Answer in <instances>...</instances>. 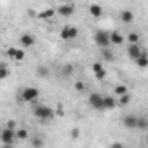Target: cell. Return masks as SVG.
Listing matches in <instances>:
<instances>
[{"mask_svg": "<svg viewBox=\"0 0 148 148\" xmlns=\"http://www.w3.org/2000/svg\"><path fill=\"white\" fill-rule=\"evenodd\" d=\"M35 73H37V75H38L40 79H47V77H49V68H47L45 64H38Z\"/></svg>", "mask_w": 148, "mask_h": 148, "instance_id": "obj_16", "label": "cell"}, {"mask_svg": "<svg viewBox=\"0 0 148 148\" xmlns=\"http://www.w3.org/2000/svg\"><path fill=\"white\" fill-rule=\"evenodd\" d=\"M89 12H91L92 18H101L103 16V7L99 4H91L89 5Z\"/></svg>", "mask_w": 148, "mask_h": 148, "instance_id": "obj_13", "label": "cell"}, {"mask_svg": "<svg viewBox=\"0 0 148 148\" xmlns=\"http://www.w3.org/2000/svg\"><path fill=\"white\" fill-rule=\"evenodd\" d=\"M32 145H33V146H44V141H42L40 138H33V139H32Z\"/></svg>", "mask_w": 148, "mask_h": 148, "instance_id": "obj_30", "label": "cell"}, {"mask_svg": "<svg viewBox=\"0 0 148 148\" xmlns=\"http://www.w3.org/2000/svg\"><path fill=\"white\" fill-rule=\"evenodd\" d=\"M25 59V51L16 47V54H14V61H23Z\"/></svg>", "mask_w": 148, "mask_h": 148, "instance_id": "obj_25", "label": "cell"}, {"mask_svg": "<svg viewBox=\"0 0 148 148\" xmlns=\"http://www.w3.org/2000/svg\"><path fill=\"white\" fill-rule=\"evenodd\" d=\"M120 19H122V23L129 25V23H132V21H134V12H132V11H129V9H124V11L120 12Z\"/></svg>", "mask_w": 148, "mask_h": 148, "instance_id": "obj_12", "label": "cell"}, {"mask_svg": "<svg viewBox=\"0 0 148 148\" xmlns=\"http://www.w3.org/2000/svg\"><path fill=\"white\" fill-rule=\"evenodd\" d=\"M129 101H131V96H129V92H125V94H120V96H119V105H120V106L127 105Z\"/></svg>", "mask_w": 148, "mask_h": 148, "instance_id": "obj_21", "label": "cell"}, {"mask_svg": "<svg viewBox=\"0 0 148 148\" xmlns=\"http://www.w3.org/2000/svg\"><path fill=\"white\" fill-rule=\"evenodd\" d=\"M59 37H61L63 40H73V38L79 37V28H75V26H64V28L61 30Z\"/></svg>", "mask_w": 148, "mask_h": 148, "instance_id": "obj_4", "label": "cell"}, {"mask_svg": "<svg viewBox=\"0 0 148 148\" xmlns=\"http://www.w3.org/2000/svg\"><path fill=\"white\" fill-rule=\"evenodd\" d=\"M54 14H56V9H45L44 12L38 14V18H40V19H51Z\"/></svg>", "mask_w": 148, "mask_h": 148, "instance_id": "obj_19", "label": "cell"}, {"mask_svg": "<svg viewBox=\"0 0 148 148\" xmlns=\"http://www.w3.org/2000/svg\"><path fill=\"white\" fill-rule=\"evenodd\" d=\"M101 68H103L101 63H94V64H92V71H98V70H101Z\"/></svg>", "mask_w": 148, "mask_h": 148, "instance_id": "obj_31", "label": "cell"}, {"mask_svg": "<svg viewBox=\"0 0 148 148\" xmlns=\"http://www.w3.org/2000/svg\"><path fill=\"white\" fill-rule=\"evenodd\" d=\"M122 42H124V37L120 35V32H112V33H110V44H113V45H122Z\"/></svg>", "mask_w": 148, "mask_h": 148, "instance_id": "obj_14", "label": "cell"}, {"mask_svg": "<svg viewBox=\"0 0 148 148\" xmlns=\"http://www.w3.org/2000/svg\"><path fill=\"white\" fill-rule=\"evenodd\" d=\"M38 96H40V92H38L37 87H25V89L21 91L23 101H28V103H35V101L38 99Z\"/></svg>", "mask_w": 148, "mask_h": 148, "instance_id": "obj_2", "label": "cell"}, {"mask_svg": "<svg viewBox=\"0 0 148 148\" xmlns=\"http://www.w3.org/2000/svg\"><path fill=\"white\" fill-rule=\"evenodd\" d=\"M14 136H16V139H26L28 138V131L26 129H18V131H14Z\"/></svg>", "mask_w": 148, "mask_h": 148, "instance_id": "obj_20", "label": "cell"}, {"mask_svg": "<svg viewBox=\"0 0 148 148\" xmlns=\"http://www.w3.org/2000/svg\"><path fill=\"white\" fill-rule=\"evenodd\" d=\"M106 75H108V73H106V70H105V68H101V70L94 71V77H96L98 80H105V79H106Z\"/></svg>", "mask_w": 148, "mask_h": 148, "instance_id": "obj_22", "label": "cell"}, {"mask_svg": "<svg viewBox=\"0 0 148 148\" xmlns=\"http://www.w3.org/2000/svg\"><path fill=\"white\" fill-rule=\"evenodd\" d=\"M89 105L94 108V110H103V96L98 94V92H92L89 96Z\"/></svg>", "mask_w": 148, "mask_h": 148, "instance_id": "obj_6", "label": "cell"}, {"mask_svg": "<svg viewBox=\"0 0 148 148\" xmlns=\"http://www.w3.org/2000/svg\"><path fill=\"white\" fill-rule=\"evenodd\" d=\"M75 89H77L79 92H82V91H86V84H84V82H75Z\"/></svg>", "mask_w": 148, "mask_h": 148, "instance_id": "obj_29", "label": "cell"}, {"mask_svg": "<svg viewBox=\"0 0 148 148\" xmlns=\"http://www.w3.org/2000/svg\"><path fill=\"white\" fill-rule=\"evenodd\" d=\"M33 115L37 119H40L42 122H49L54 119V110L47 105H35L33 106Z\"/></svg>", "mask_w": 148, "mask_h": 148, "instance_id": "obj_1", "label": "cell"}, {"mask_svg": "<svg viewBox=\"0 0 148 148\" xmlns=\"http://www.w3.org/2000/svg\"><path fill=\"white\" fill-rule=\"evenodd\" d=\"M125 92H127V87H125V86H117V87H115V94H117V96L125 94Z\"/></svg>", "mask_w": 148, "mask_h": 148, "instance_id": "obj_27", "label": "cell"}, {"mask_svg": "<svg viewBox=\"0 0 148 148\" xmlns=\"http://www.w3.org/2000/svg\"><path fill=\"white\" fill-rule=\"evenodd\" d=\"M143 52V47L136 42V44H129V47H127V56L131 58V59H136L139 54Z\"/></svg>", "mask_w": 148, "mask_h": 148, "instance_id": "obj_7", "label": "cell"}, {"mask_svg": "<svg viewBox=\"0 0 148 148\" xmlns=\"http://www.w3.org/2000/svg\"><path fill=\"white\" fill-rule=\"evenodd\" d=\"M73 11H75V9H73V5H71V4H63V5H59V7L56 9V12H58V14H61L63 18L71 16V14H73Z\"/></svg>", "mask_w": 148, "mask_h": 148, "instance_id": "obj_10", "label": "cell"}, {"mask_svg": "<svg viewBox=\"0 0 148 148\" xmlns=\"http://www.w3.org/2000/svg\"><path fill=\"white\" fill-rule=\"evenodd\" d=\"M136 129L146 131V129H148V119H146V117H138V122H136Z\"/></svg>", "mask_w": 148, "mask_h": 148, "instance_id": "obj_17", "label": "cell"}, {"mask_svg": "<svg viewBox=\"0 0 148 148\" xmlns=\"http://www.w3.org/2000/svg\"><path fill=\"white\" fill-rule=\"evenodd\" d=\"M14 139H16V136H14V129L5 127L4 131H0V141H2L5 146H7V145H12Z\"/></svg>", "mask_w": 148, "mask_h": 148, "instance_id": "obj_5", "label": "cell"}, {"mask_svg": "<svg viewBox=\"0 0 148 148\" xmlns=\"http://www.w3.org/2000/svg\"><path fill=\"white\" fill-rule=\"evenodd\" d=\"M134 61H136V64H138L139 68H146V66H148V58H146V52L143 51V52H141V54H139Z\"/></svg>", "mask_w": 148, "mask_h": 148, "instance_id": "obj_15", "label": "cell"}, {"mask_svg": "<svg viewBox=\"0 0 148 148\" xmlns=\"http://www.w3.org/2000/svg\"><path fill=\"white\" fill-rule=\"evenodd\" d=\"M94 42L103 49V47H110V33L105 30H98L94 33Z\"/></svg>", "mask_w": 148, "mask_h": 148, "instance_id": "obj_3", "label": "cell"}, {"mask_svg": "<svg viewBox=\"0 0 148 148\" xmlns=\"http://www.w3.org/2000/svg\"><path fill=\"white\" fill-rule=\"evenodd\" d=\"M127 40H129V44H136V42H139V35L134 33V32H131V33L127 35Z\"/></svg>", "mask_w": 148, "mask_h": 148, "instance_id": "obj_24", "label": "cell"}, {"mask_svg": "<svg viewBox=\"0 0 148 148\" xmlns=\"http://www.w3.org/2000/svg\"><path fill=\"white\" fill-rule=\"evenodd\" d=\"M5 54H7L11 59H14V54H16V47H9V49L5 51Z\"/></svg>", "mask_w": 148, "mask_h": 148, "instance_id": "obj_28", "label": "cell"}, {"mask_svg": "<svg viewBox=\"0 0 148 148\" xmlns=\"http://www.w3.org/2000/svg\"><path fill=\"white\" fill-rule=\"evenodd\" d=\"M136 122H138V115H134V113L124 115V119H122V124L127 129H136Z\"/></svg>", "mask_w": 148, "mask_h": 148, "instance_id": "obj_9", "label": "cell"}, {"mask_svg": "<svg viewBox=\"0 0 148 148\" xmlns=\"http://www.w3.org/2000/svg\"><path fill=\"white\" fill-rule=\"evenodd\" d=\"M61 73H63V75L64 77H68V75H71V73H73V66L71 64H66L63 70H61Z\"/></svg>", "mask_w": 148, "mask_h": 148, "instance_id": "obj_26", "label": "cell"}, {"mask_svg": "<svg viewBox=\"0 0 148 148\" xmlns=\"http://www.w3.org/2000/svg\"><path fill=\"white\" fill-rule=\"evenodd\" d=\"M101 56H103L106 61H112V59H113V54H112V51H110L108 47H103V51H101Z\"/></svg>", "mask_w": 148, "mask_h": 148, "instance_id": "obj_23", "label": "cell"}, {"mask_svg": "<svg viewBox=\"0 0 148 148\" xmlns=\"http://www.w3.org/2000/svg\"><path fill=\"white\" fill-rule=\"evenodd\" d=\"M5 127H11V129H14V127H16V122H14V120H9Z\"/></svg>", "mask_w": 148, "mask_h": 148, "instance_id": "obj_32", "label": "cell"}, {"mask_svg": "<svg viewBox=\"0 0 148 148\" xmlns=\"http://www.w3.org/2000/svg\"><path fill=\"white\" fill-rule=\"evenodd\" d=\"M19 44H21L23 49H25V47H32V45H35V37H33L32 33H23V35L19 37Z\"/></svg>", "mask_w": 148, "mask_h": 148, "instance_id": "obj_8", "label": "cell"}, {"mask_svg": "<svg viewBox=\"0 0 148 148\" xmlns=\"http://www.w3.org/2000/svg\"><path fill=\"white\" fill-rule=\"evenodd\" d=\"M79 134H80V131H79V129H73V131H71V138H77Z\"/></svg>", "mask_w": 148, "mask_h": 148, "instance_id": "obj_33", "label": "cell"}, {"mask_svg": "<svg viewBox=\"0 0 148 148\" xmlns=\"http://www.w3.org/2000/svg\"><path fill=\"white\" fill-rule=\"evenodd\" d=\"M9 75H11V71L7 68V64L5 63H0V80H5Z\"/></svg>", "mask_w": 148, "mask_h": 148, "instance_id": "obj_18", "label": "cell"}, {"mask_svg": "<svg viewBox=\"0 0 148 148\" xmlns=\"http://www.w3.org/2000/svg\"><path fill=\"white\" fill-rule=\"evenodd\" d=\"M117 106V101L113 96H103V110H113Z\"/></svg>", "mask_w": 148, "mask_h": 148, "instance_id": "obj_11", "label": "cell"}]
</instances>
